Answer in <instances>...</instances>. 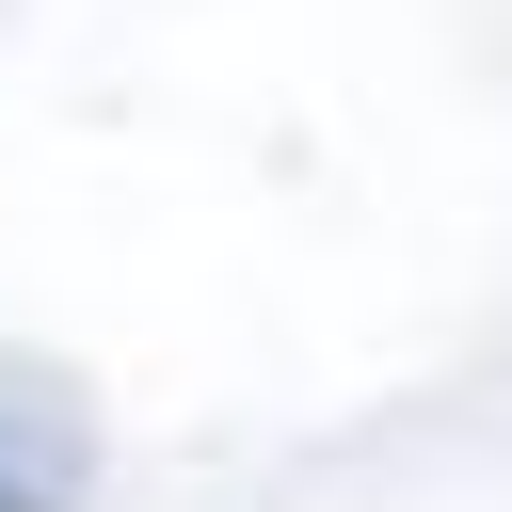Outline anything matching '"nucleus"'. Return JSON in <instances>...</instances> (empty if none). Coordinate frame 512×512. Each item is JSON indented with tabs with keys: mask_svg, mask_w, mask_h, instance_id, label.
<instances>
[{
	"mask_svg": "<svg viewBox=\"0 0 512 512\" xmlns=\"http://www.w3.org/2000/svg\"><path fill=\"white\" fill-rule=\"evenodd\" d=\"M96 496V448H80V400L48 368L0 352V512H80Z\"/></svg>",
	"mask_w": 512,
	"mask_h": 512,
	"instance_id": "obj_1",
	"label": "nucleus"
}]
</instances>
